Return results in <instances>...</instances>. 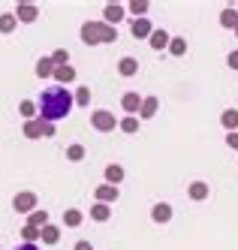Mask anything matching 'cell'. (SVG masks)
<instances>
[{"label": "cell", "mask_w": 238, "mask_h": 250, "mask_svg": "<svg viewBox=\"0 0 238 250\" xmlns=\"http://www.w3.org/2000/svg\"><path fill=\"white\" fill-rule=\"evenodd\" d=\"M121 181H124V166H118V163H108V166H106V184L118 187Z\"/></svg>", "instance_id": "obj_15"}, {"label": "cell", "mask_w": 238, "mask_h": 250, "mask_svg": "<svg viewBox=\"0 0 238 250\" xmlns=\"http://www.w3.org/2000/svg\"><path fill=\"white\" fill-rule=\"evenodd\" d=\"M66 160H69V163H79V160H85V145H69V148H66Z\"/></svg>", "instance_id": "obj_30"}, {"label": "cell", "mask_w": 238, "mask_h": 250, "mask_svg": "<svg viewBox=\"0 0 238 250\" xmlns=\"http://www.w3.org/2000/svg\"><path fill=\"white\" fill-rule=\"evenodd\" d=\"M157 109H160V100H157V97H145V100H142V109H139V118H142V121H151V118L157 115Z\"/></svg>", "instance_id": "obj_12"}, {"label": "cell", "mask_w": 238, "mask_h": 250, "mask_svg": "<svg viewBox=\"0 0 238 250\" xmlns=\"http://www.w3.org/2000/svg\"><path fill=\"white\" fill-rule=\"evenodd\" d=\"M15 250H40L36 244H22V247H15Z\"/></svg>", "instance_id": "obj_38"}, {"label": "cell", "mask_w": 238, "mask_h": 250, "mask_svg": "<svg viewBox=\"0 0 238 250\" xmlns=\"http://www.w3.org/2000/svg\"><path fill=\"white\" fill-rule=\"evenodd\" d=\"M90 127H94L97 133H112L115 127H121V121L108 112V109H97L94 115H90Z\"/></svg>", "instance_id": "obj_3"}, {"label": "cell", "mask_w": 238, "mask_h": 250, "mask_svg": "<svg viewBox=\"0 0 238 250\" xmlns=\"http://www.w3.org/2000/svg\"><path fill=\"white\" fill-rule=\"evenodd\" d=\"M54 69H58V66H54L51 58H40V61H36V76H40V79H54Z\"/></svg>", "instance_id": "obj_16"}, {"label": "cell", "mask_w": 238, "mask_h": 250, "mask_svg": "<svg viewBox=\"0 0 238 250\" xmlns=\"http://www.w3.org/2000/svg\"><path fill=\"white\" fill-rule=\"evenodd\" d=\"M94 196H97V202H103V205H112V202H118L121 190H118V187H112V184H100V187L94 190Z\"/></svg>", "instance_id": "obj_9"}, {"label": "cell", "mask_w": 238, "mask_h": 250, "mask_svg": "<svg viewBox=\"0 0 238 250\" xmlns=\"http://www.w3.org/2000/svg\"><path fill=\"white\" fill-rule=\"evenodd\" d=\"M27 226H36V229L48 226V211H40V208H36L33 214H27Z\"/></svg>", "instance_id": "obj_23"}, {"label": "cell", "mask_w": 238, "mask_h": 250, "mask_svg": "<svg viewBox=\"0 0 238 250\" xmlns=\"http://www.w3.org/2000/svg\"><path fill=\"white\" fill-rule=\"evenodd\" d=\"M12 208H15L18 214H33V211H36V193H30V190L15 193V196H12Z\"/></svg>", "instance_id": "obj_4"}, {"label": "cell", "mask_w": 238, "mask_h": 250, "mask_svg": "<svg viewBox=\"0 0 238 250\" xmlns=\"http://www.w3.org/2000/svg\"><path fill=\"white\" fill-rule=\"evenodd\" d=\"M226 145H229L232 151H238V133H226Z\"/></svg>", "instance_id": "obj_36"}, {"label": "cell", "mask_w": 238, "mask_h": 250, "mask_svg": "<svg viewBox=\"0 0 238 250\" xmlns=\"http://www.w3.org/2000/svg\"><path fill=\"white\" fill-rule=\"evenodd\" d=\"M82 220H85V214H82L79 208H66V211H64V226L79 229V226H82Z\"/></svg>", "instance_id": "obj_19"}, {"label": "cell", "mask_w": 238, "mask_h": 250, "mask_svg": "<svg viewBox=\"0 0 238 250\" xmlns=\"http://www.w3.org/2000/svg\"><path fill=\"white\" fill-rule=\"evenodd\" d=\"M51 61H54V66H69V51L66 48H58L51 55Z\"/></svg>", "instance_id": "obj_32"}, {"label": "cell", "mask_w": 238, "mask_h": 250, "mask_svg": "<svg viewBox=\"0 0 238 250\" xmlns=\"http://www.w3.org/2000/svg\"><path fill=\"white\" fill-rule=\"evenodd\" d=\"M220 124H223L226 133H238V109H226L220 115Z\"/></svg>", "instance_id": "obj_17"}, {"label": "cell", "mask_w": 238, "mask_h": 250, "mask_svg": "<svg viewBox=\"0 0 238 250\" xmlns=\"http://www.w3.org/2000/svg\"><path fill=\"white\" fill-rule=\"evenodd\" d=\"M15 19L22 24H33L36 19H40V6L36 3H18L15 6Z\"/></svg>", "instance_id": "obj_5"}, {"label": "cell", "mask_w": 238, "mask_h": 250, "mask_svg": "<svg viewBox=\"0 0 238 250\" xmlns=\"http://www.w3.org/2000/svg\"><path fill=\"white\" fill-rule=\"evenodd\" d=\"M226 66H229V69H235V73H238V48H235V51H229V55H226Z\"/></svg>", "instance_id": "obj_34"}, {"label": "cell", "mask_w": 238, "mask_h": 250, "mask_svg": "<svg viewBox=\"0 0 238 250\" xmlns=\"http://www.w3.org/2000/svg\"><path fill=\"white\" fill-rule=\"evenodd\" d=\"M235 24H238V9L226 6V9L220 12V27H226V30H235Z\"/></svg>", "instance_id": "obj_22"}, {"label": "cell", "mask_w": 238, "mask_h": 250, "mask_svg": "<svg viewBox=\"0 0 238 250\" xmlns=\"http://www.w3.org/2000/svg\"><path fill=\"white\" fill-rule=\"evenodd\" d=\"M166 51H169L172 58H184V55H187V40H184V37H172V42H169Z\"/></svg>", "instance_id": "obj_21"}, {"label": "cell", "mask_w": 238, "mask_h": 250, "mask_svg": "<svg viewBox=\"0 0 238 250\" xmlns=\"http://www.w3.org/2000/svg\"><path fill=\"white\" fill-rule=\"evenodd\" d=\"M124 15H127V6H121V3H106V9H103V21L112 24V27H118V21H124Z\"/></svg>", "instance_id": "obj_6"}, {"label": "cell", "mask_w": 238, "mask_h": 250, "mask_svg": "<svg viewBox=\"0 0 238 250\" xmlns=\"http://www.w3.org/2000/svg\"><path fill=\"white\" fill-rule=\"evenodd\" d=\"M127 9H130V12L136 15V19H139V15H145V12L151 9V3H148V0H133V3L127 6Z\"/></svg>", "instance_id": "obj_31"}, {"label": "cell", "mask_w": 238, "mask_h": 250, "mask_svg": "<svg viewBox=\"0 0 238 250\" xmlns=\"http://www.w3.org/2000/svg\"><path fill=\"white\" fill-rule=\"evenodd\" d=\"M151 220H154V223H169V220H172V205H169V202H157V205L151 208Z\"/></svg>", "instance_id": "obj_10"}, {"label": "cell", "mask_w": 238, "mask_h": 250, "mask_svg": "<svg viewBox=\"0 0 238 250\" xmlns=\"http://www.w3.org/2000/svg\"><path fill=\"white\" fill-rule=\"evenodd\" d=\"M40 124H43V136L51 139V136H54V124H51V121H43V118H40Z\"/></svg>", "instance_id": "obj_35"}, {"label": "cell", "mask_w": 238, "mask_h": 250, "mask_svg": "<svg viewBox=\"0 0 238 250\" xmlns=\"http://www.w3.org/2000/svg\"><path fill=\"white\" fill-rule=\"evenodd\" d=\"M43 241H45V244H58V241H61V229L51 226V223L43 226Z\"/></svg>", "instance_id": "obj_27"}, {"label": "cell", "mask_w": 238, "mask_h": 250, "mask_svg": "<svg viewBox=\"0 0 238 250\" xmlns=\"http://www.w3.org/2000/svg\"><path fill=\"white\" fill-rule=\"evenodd\" d=\"M118 73H121L124 79H133V76L139 73V61H136V58H130V55L121 58V61H118Z\"/></svg>", "instance_id": "obj_11"}, {"label": "cell", "mask_w": 238, "mask_h": 250, "mask_svg": "<svg viewBox=\"0 0 238 250\" xmlns=\"http://www.w3.org/2000/svg\"><path fill=\"white\" fill-rule=\"evenodd\" d=\"M187 193H190V199H193V202H205V199H208V193H211V187H208L205 181H193V184L187 187Z\"/></svg>", "instance_id": "obj_13"}, {"label": "cell", "mask_w": 238, "mask_h": 250, "mask_svg": "<svg viewBox=\"0 0 238 250\" xmlns=\"http://www.w3.org/2000/svg\"><path fill=\"white\" fill-rule=\"evenodd\" d=\"M130 33L136 40H151V33H154V24H151V19H133V24H130Z\"/></svg>", "instance_id": "obj_7"}, {"label": "cell", "mask_w": 238, "mask_h": 250, "mask_svg": "<svg viewBox=\"0 0 238 250\" xmlns=\"http://www.w3.org/2000/svg\"><path fill=\"white\" fill-rule=\"evenodd\" d=\"M24 136L27 139H43V124H40V118L24 121Z\"/></svg>", "instance_id": "obj_24"}, {"label": "cell", "mask_w": 238, "mask_h": 250, "mask_svg": "<svg viewBox=\"0 0 238 250\" xmlns=\"http://www.w3.org/2000/svg\"><path fill=\"white\" fill-rule=\"evenodd\" d=\"M18 112H22V118H24V121H33V115H40V105H36L33 100H22Z\"/></svg>", "instance_id": "obj_25"}, {"label": "cell", "mask_w": 238, "mask_h": 250, "mask_svg": "<svg viewBox=\"0 0 238 250\" xmlns=\"http://www.w3.org/2000/svg\"><path fill=\"white\" fill-rule=\"evenodd\" d=\"M90 103V87H76V105H87Z\"/></svg>", "instance_id": "obj_33"}, {"label": "cell", "mask_w": 238, "mask_h": 250, "mask_svg": "<svg viewBox=\"0 0 238 250\" xmlns=\"http://www.w3.org/2000/svg\"><path fill=\"white\" fill-rule=\"evenodd\" d=\"M15 24H18V19H15L12 12H3V15H0V33H12Z\"/></svg>", "instance_id": "obj_28"}, {"label": "cell", "mask_w": 238, "mask_h": 250, "mask_svg": "<svg viewBox=\"0 0 238 250\" xmlns=\"http://www.w3.org/2000/svg\"><path fill=\"white\" fill-rule=\"evenodd\" d=\"M118 130L127 133V136H133V133L139 130V118H136V115H127V118L121 121V127H118Z\"/></svg>", "instance_id": "obj_26"}, {"label": "cell", "mask_w": 238, "mask_h": 250, "mask_svg": "<svg viewBox=\"0 0 238 250\" xmlns=\"http://www.w3.org/2000/svg\"><path fill=\"white\" fill-rule=\"evenodd\" d=\"M169 42H172V37L166 30H154L151 33V40H148V45L154 48V51H163V48H169Z\"/></svg>", "instance_id": "obj_14"}, {"label": "cell", "mask_w": 238, "mask_h": 250, "mask_svg": "<svg viewBox=\"0 0 238 250\" xmlns=\"http://www.w3.org/2000/svg\"><path fill=\"white\" fill-rule=\"evenodd\" d=\"M142 100H145V97H139L136 91H127V94L121 97V109H124L127 115H139V109H142Z\"/></svg>", "instance_id": "obj_8"}, {"label": "cell", "mask_w": 238, "mask_h": 250, "mask_svg": "<svg viewBox=\"0 0 238 250\" xmlns=\"http://www.w3.org/2000/svg\"><path fill=\"white\" fill-rule=\"evenodd\" d=\"M54 82L66 87L69 82H76V69H72V66H58V69H54Z\"/></svg>", "instance_id": "obj_20"}, {"label": "cell", "mask_w": 238, "mask_h": 250, "mask_svg": "<svg viewBox=\"0 0 238 250\" xmlns=\"http://www.w3.org/2000/svg\"><path fill=\"white\" fill-rule=\"evenodd\" d=\"M36 105H40V118L43 121L58 124V121H64L72 112V105H76V94L66 91L64 84H54V87H45V91L40 94Z\"/></svg>", "instance_id": "obj_1"}, {"label": "cell", "mask_w": 238, "mask_h": 250, "mask_svg": "<svg viewBox=\"0 0 238 250\" xmlns=\"http://www.w3.org/2000/svg\"><path fill=\"white\" fill-rule=\"evenodd\" d=\"M72 250H94V247H90V241H76V247H72Z\"/></svg>", "instance_id": "obj_37"}, {"label": "cell", "mask_w": 238, "mask_h": 250, "mask_svg": "<svg viewBox=\"0 0 238 250\" xmlns=\"http://www.w3.org/2000/svg\"><path fill=\"white\" fill-rule=\"evenodd\" d=\"M235 37H238V24H235Z\"/></svg>", "instance_id": "obj_39"}, {"label": "cell", "mask_w": 238, "mask_h": 250, "mask_svg": "<svg viewBox=\"0 0 238 250\" xmlns=\"http://www.w3.org/2000/svg\"><path fill=\"white\" fill-rule=\"evenodd\" d=\"M79 37L85 45H103V42H118V27L106 21H85L79 27Z\"/></svg>", "instance_id": "obj_2"}, {"label": "cell", "mask_w": 238, "mask_h": 250, "mask_svg": "<svg viewBox=\"0 0 238 250\" xmlns=\"http://www.w3.org/2000/svg\"><path fill=\"white\" fill-rule=\"evenodd\" d=\"M108 217H112V208H108V205H103V202H94V205H90V220L106 223Z\"/></svg>", "instance_id": "obj_18"}, {"label": "cell", "mask_w": 238, "mask_h": 250, "mask_svg": "<svg viewBox=\"0 0 238 250\" xmlns=\"http://www.w3.org/2000/svg\"><path fill=\"white\" fill-rule=\"evenodd\" d=\"M22 238H24L27 244H33L36 238H43V229H36V226H27V223H24V226H22Z\"/></svg>", "instance_id": "obj_29"}]
</instances>
